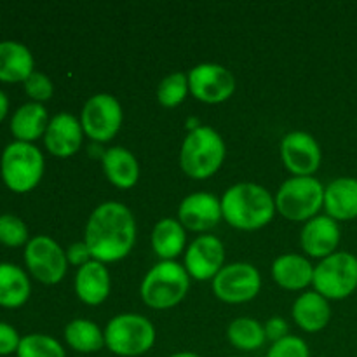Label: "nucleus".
<instances>
[{"label": "nucleus", "mask_w": 357, "mask_h": 357, "mask_svg": "<svg viewBox=\"0 0 357 357\" xmlns=\"http://www.w3.org/2000/svg\"><path fill=\"white\" fill-rule=\"evenodd\" d=\"M84 243L93 260L114 264L131 253L136 243V222L131 209L117 201H108L93 209L84 230Z\"/></svg>", "instance_id": "obj_1"}, {"label": "nucleus", "mask_w": 357, "mask_h": 357, "mask_svg": "<svg viewBox=\"0 0 357 357\" xmlns=\"http://www.w3.org/2000/svg\"><path fill=\"white\" fill-rule=\"evenodd\" d=\"M275 199L267 188L253 181L232 185L222 195V215L230 227L244 232L260 230L275 215Z\"/></svg>", "instance_id": "obj_2"}, {"label": "nucleus", "mask_w": 357, "mask_h": 357, "mask_svg": "<svg viewBox=\"0 0 357 357\" xmlns=\"http://www.w3.org/2000/svg\"><path fill=\"white\" fill-rule=\"evenodd\" d=\"M227 146L222 135L211 126H199L188 131L180 149V166L194 180L211 178L223 166Z\"/></svg>", "instance_id": "obj_3"}, {"label": "nucleus", "mask_w": 357, "mask_h": 357, "mask_svg": "<svg viewBox=\"0 0 357 357\" xmlns=\"http://www.w3.org/2000/svg\"><path fill=\"white\" fill-rule=\"evenodd\" d=\"M190 289V275L178 261H164L153 265L143 278L139 295L145 305L153 310H167L176 307Z\"/></svg>", "instance_id": "obj_4"}, {"label": "nucleus", "mask_w": 357, "mask_h": 357, "mask_svg": "<svg viewBox=\"0 0 357 357\" xmlns=\"http://www.w3.org/2000/svg\"><path fill=\"white\" fill-rule=\"evenodd\" d=\"M105 347L119 357H138L155 345V328L142 314H119L108 321Z\"/></svg>", "instance_id": "obj_5"}, {"label": "nucleus", "mask_w": 357, "mask_h": 357, "mask_svg": "<svg viewBox=\"0 0 357 357\" xmlns=\"http://www.w3.org/2000/svg\"><path fill=\"white\" fill-rule=\"evenodd\" d=\"M0 174L7 188L26 194L44 176V155L33 143H9L0 157Z\"/></svg>", "instance_id": "obj_6"}, {"label": "nucleus", "mask_w": 357, "mask_h": 357, "mask_svg": "<svg viewBox=\"0 0 357 357\" xmlns=\"http://www.w3.org/2000/svg\"><path fill=\"white\" fill-rule=\"evenodd\" d=\"M275 209L291 222H309L324 206V185L316 176H291L279 187Z\"/></svg>", "instance_id": "obj_7"}, {"label": "nucleus", "mask_w": 357, "mask_h": 357, "mask_svg": "<svg viewBox=\"0 0 357 357\" xmlns=\"http://www.w3.org/2000/svg\"><path fill=\"white\" fill-rule=\"evenodd\" d=\"M314 291L326 300H344L357 289V257L337 251L314 267Z\"/></svg>", "instance_id": "obj_8"}, {"label": "nucleus", "mask_w": 357, "mask_h": 357, "mask_svg": "<svg viewBox=\"0 0 357 357\" xmlns=\"http://www.w3.org/2000/svg\"><path fill=\"white\" fill-rule=\"evenodd\" d=\"M124 112L114 94L98 93L84 103L80 124L84 135L94 143H108L121 131Z\"/></svg>", "instance_id": "obj_9"}, {"label": "nucleus", "mask_w": 357, "mask_h": 357, "mask_svg": "<svg viewBox=\"0 0 357 357\" xmlns=\"http://www.w3.org/2000/svg\"><path fill=\"white\" fill-rule=\"evenodd\" d=\"M24 264L42 284H58L65 279L68 260L66 251L49 236H35L24 248Z\"/></svg>", "instance_id": "obj_10"}, {"label": "nucleus", "mask_w": 357, "mask_h": 357, "mask_svg": "<svg viewBox=\"0 0 357 357\" xmlns=\"http://www.w3.org/2000/svg\"><path fill=\"white\" fill-rule=\"evenodd\" d=\"M213 293L225 303H246L261 289V275L255 265L248 261L229 264L211 281Z\"/></svg>", "instance_id": "obj_11"}, {"label": "nucleus", "mask_w": 357, "mask_h": 357, "mask_svg": "<svg viewBox=\"0 0 357 357\" xmlns=\"http://www.w3.org/2000/svg\"><path fill=\"white\" fill-rule=\"evenodd\" d=\"M187 75L190 94L201 103H223L236 93V77L227 66L218 63L195 65Z\"/></svg>", "instance_id": "obj_12"}, {"label": "nucleus", "mask_w": 357, "mask_h": 357, "mask_svg": "<svg viewBox=\"0 0 357 357\" xmlns=\"http://www.w3.org/2000/svg\"><path fill=\"white\" fill-rule=\"evenodd\" d=\"M185 271L194 281H213L225 267V246L211 234H202L185 251Z\"/></svg>", "instance_id": "obj_13"}, {"label": "nucleus", "mask_w": 357, "mask_h": 357, "mask_svg": "<svg viewBox=\"0 0 357 357\" xmlns=\"http://www.w3.org/2000/svg\"><path fill=\"white\" fill-rule=\"evenodd\" d=\"M281 159L293 176H314L321 166L323 153L310 132L291 131L281 142Z\"/></svg>", "instance_id": "obj_14"}, {"label": "nucleus", "mask_w": 357, "mask_h": 357, "mask_svg": "<svg viewBox=\"0 0 357 357\" xmlns=\"http://www.w3.org/2000/svg\"><path fill=\"white\" fill-rule=\"evenodd\" d=\"M222 218V199L211 192L188 194L178 206V222L185 230L192 232H208L215 229Z\"/></svg>", "instance_id": "obj_15"}, {"label": "nucleus", "mask_w": 357, "mask_h": 357, "mask_svg": "<svg viewBox=\"0 0 357 357\" xmlns=\"http://www.w3.org/2000/svg\"><path fill=\"white\" fill-rule=\"evenodd\" d=\"M340 237L342 230L338 222L324 213L303 223L302 232H300V246L309 257L324 260L330 255L337 253Z\"/></svg>", "instance_id": "obj_16"}, {"label": "nucleus", "mask_w": 357, "mask_h": 357, "mask_svg": "<svg viewBox=\"0 0 357 357\" xmlns=\"http://www.w3.org/2000/svg\"><path fill=\"white\" fill-rule=\"evenodd\" d=\"M84 136L86 135H84L80 119L68 112H61L49 121L44 135V145L51 155L68 159L79 152Z\"/></svg>", "instance_id": "obj_17"}, {"label": "nucleus", "mask_w": 357, "mask_h": 357, "mask_svg": "<svg viewBox=\"0 0 357 357\" xmlns=\"http://www.w3.org/2000/svg\"><path fill=\"white\" fill-rule=\"evenodd\" d=\"M112 289L110 271L105 264L91 260L89 264L77 268L75 295L82 303L98 307L108 298Z\"/></svg>", "instance_id": "obj_18"}, {"label": "nucleus", "mask_w": 357, "mask_h": 357, "mask_svg": "<svg viewBox=\"0 0 357 357\" xmlns=\"http://www.w3.org/2000/svg\"><path fill=\"white\" fill-rule=\"evenodd\" d=\"M275 284L288 291H303L312 284L314 265L303 255L284 253L278 257L271 268Z\"/></svg>", "instance_id": "obj_19"}, {"label": "nucleus", "mask_w": 357, "mask_h": 357, "mask_svg": "<svg viewBox=\"0 0 357 357\" xmlns=\"http://www.w3.org/2000/svg\"><path fill=\"white\" fill-rule=\"evenodd\" d=\"M324 211L337 222L357 218V178L340 176L324 187Z\"/></svg>", "instance_id": "obj_20"}, {"label": "nucleus", "mask_w": 357, "mask_h": 357, "mask_svg": "<svg viewBox=\"0 0 357 357\" xmlns=\"http://www.w3.org/2000/svg\"><path fill=\"white\" fill-rule=\"evenodd\" d=\"M293 321L300 330L307 333H317L324 330L331 321L330 300L317 291H305L295 300L291 309Z\"/></svg>", "instance_id": "obj_21"}, {"label": "nucleus", "mask_w": 357, "mask_h": 357, "mask_svg": "<svg viewBox=\"0 0 357 357\" xmlns=\"http://www.w3.org/2000/svg\"><path fill=\"white\" fill-rule=\"evenodd\" d=\"M105 176L114 187L129 190L139 180V162L131 150L124 146H110L101 155Z\"/></svg>", "instance_id": "obj_22"}, {"label": "nucleus", "mask_w": 357, "mask_h": 357, "mask_svg": "<svg viewBox=\"0 0 357 357\" xmlns=\"http://www.w3.org/2000/svg\"><path fill=\"white\" fill-rule=\"evenodd\" d=\"M35 61L30 49L16 40L0 42V80L24 82L33 70Z\"/></svg>", "instance_id": "obj_23"}, {"label": "nucleus", "mask_w": 357, "mask_h": 357, "mask_svg": "<svg viewBox=\"0 0 357 357\" xmlns=\"http://www.w3.org/2000/svg\"><path fill=\"white\" fill-rule=\"evenodd\" d=\"M49 121L51 119H49L44 105L30 101L14 112L13 119H10V132L16 142L33 143L35 139L45 135Z\"/></svg>", "instance_id": "obj_24"}, {"label": "nucleus", "mask_w": 357, "mask_h": 357, "mask_svg": "<svg viewBox=\"0 0 357 357\" xmlns=\"http://www.w3.org/2000/svg\"><path fill=\"white\" fill-rule=\"evenodd\" d=\"M187 232L178 218H162L152 230V250L164 261H176L185 251Z\"/></svg>", "instance_id": "obj_25"}, {"label": "nucleus", "mask_w": 357, "mask_h": 357, "mask_svg": "<svg viewBox=\"0 0 357 357\" xmlns=\"http://www.w3.org/2000/svg\"><path fill=\"white\" fill-rule=\"evenodd\" d=\"M31 284L26 272L14 264H0V307L20 309L30 298Z\"/></svg>", "instance_id": "obj_26"}, {"label": "nucleus", "mask_w": 357, "mask_h": 357, "mask_svg": "<svg viewBox=\"0 0 357 357\" xmlns=\"http://www.w3.org/2000/svg\"><path fill=\"white\" fill-rule=\"evenodd\" d=\"M65 342L79 354H93L105 347V333L89 319H73L65 328Z\"/></svg>", "instance_id": "obj_27"}, {"label": "nucleus", "mask_w": 357, "mask_h": 357, "mask_svg": "<svg viewBox=\"0 0 357 357\" xmlns=\"http://www.w3.org/2000/svg\"><path fill=\"white\" fill-rule=\"evenodd\" d=\"M230 345L243 352H255L267 342L264 324L253 317H237L227 328Z\"/></svg>", "instance_id": "obj_28"}, {"label": "nucleus", "mask_w": 357, "mask_h": 357, "mask_svg": "<svg viewBox=\"0 0 357 357\" xmlns=\"http://www.w3.org/2000/svg\"><path fill=\"white\" fill-rule=\"evenodd\" d=\"M17 357H66L65 349L56 338L42 333H31L21 338Z\"/></svg>", "instance_id": "obj_29"}, {"label": "nucleus", "mask_w": 357, "mask_h": 357, "mask_svg": "<svg viewBox=\"0 0 357 357\" xmlns=\"http://www.w3.org/2000/svg\"><path fill=\"white\" fill-rule=\"evenodd\" d=\"M190 93L188 75L183 72H173L160 80L157 87V100L164 108H174L181 105Z\"/></svg>", "instance_id": "obj_30"}, {"label": "nucleus", "mask_w": 357, "mask_h": 357, "mask_svg": "<svg viewBox=\"0 0 357 357\" xmlns=\"http://www.w3.org/2000/svg\"><path fill=\"white\" fill-rule=\"evenodd\" d=\"M28 229L23 220L16 215L0 216V243L9 248L28 244Z\"/></svg>", "instance_id": "obj_31"}, {"label": "nucleus", "mask_w": 357, "mask_h": 357, "mask_svg": "<svg viewBox=\"0 0 357 357\" xmlns=\"http://www.w3.org/2000/svg\"><path fill=\"white\" fill-rule=\"evenodd\" d=\"M265 357H310V351L303 338L288 335L282 340L274 342Z\"/></svg>", "instance_id": "obj_32"}, {"label": "nucleus", "mask_w": 357, "mask_h": 357, "mask_svg": "<svg viewBox=\"0 0 357 357\" xmlns=\"http://www.w3.org/2000/svg\"><path fill=\"white\" fill-rule=\"evenodd\" d=\"M23 84L28 98H31L33 103H44V101L51 100L52 94H54L52 80L42 72H33Z\"/></svg>", "instance_id": "obj_33"}, {"label": "nucleus", "mask_w": 357, "mask_h": 357, "mask_svg": "<svg viewBox=\"0 0 357 357\" xmlns=\"http://www.w3.org/2000/svg\"><path fill=\"white\" fill-rule=\"evenodd\" d=\"M21 337L10 324L0 323V356L16 354Z\"/></svg>", "instance_id": "obj_34"}, {"label": "nucleus", "mask_w": 357, "mask_h": 357, "mask_svg": "<svg viewBox=\"0 0 357 357\" xmlns=\"http://www.w3.org/2000/svg\"><path fill=\"white\" fill-rule=\"evenodd\" d=\"M264 330H265V337H267V340H271L272 344H274V342H279L282 340V338L288 337L289 324L284 317L274 316L271 317V319H267V323L264 324Z\"/></svg>", "instance_id": "obj_35"}, {"label": "nucleus", "mask_w": 357, "mask_h": 357, "mask_svg": "<svg viewBox=\"0 0 357 357\" xmlns=\"http://www.w3.org/2000/svg\"><path fill=\"white\" fill-rule=\"evenodd\" d=\"M65 251H66V260H68V264L77 268H80L82 265L89 264V261L93 260V255H91L89 248H87V244L84 243V241L70 244L68 250Z\"/></svg>", "instance_id": "obj_36"}, {"label": "nucleus", "mask_w": 357, "mask_h": 357, "mask_svg": "<svg viewBox=\"0 0 357 357\" xmlns=\"http://www.w3.org/2000/svg\"><path fill=\"white\" fill-rule=\"evenodd\" d=\"M7 112H9V100H7V96L3 91H0V122L6 119Z\"/></svg>", "instance_id": "obj_37"}, {"label": "nucleus", "mask_w": 357, "mask_h": 357, "mask_svg": "<svg viewBox=\"0 0 357 357\" xmlns=\"http://www.w3.org/2000/svg\"><path fill=\"white\" fill-rule=\"evenodd\" d=\"M167 357H202V356L195 354V352H174V354H171Z\"/></svg>", "instance_id": "obj_38"}]
</instances>
